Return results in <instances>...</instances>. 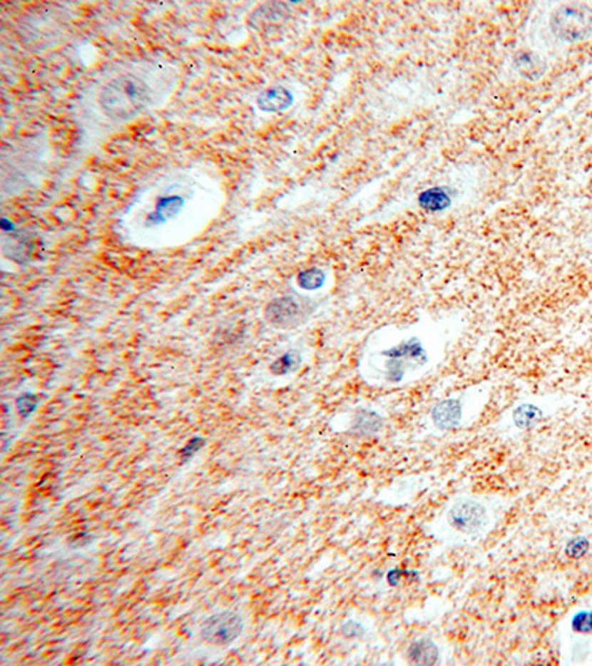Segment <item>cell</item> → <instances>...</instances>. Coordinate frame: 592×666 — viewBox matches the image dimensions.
I'll return each instance as SVG.
<instances>
[{
	"mask_svg": "<svg viewBox=\"0 0 592 666\" xmlns=\"http://www.w3.org/2000/svg\"><path fill=\"white\" fill-rule=\"evenodd\" d=\"M223 200L221 180L212 168H173L157 175L135 194L118 225L122 236L133 246H180L210 224Z\"/></svg>",
	"mask_w": 592,
	"mask_h": 666,
	"instance_id": "obj_1",
	"label": "cell"
},
{
	"mask_svg": "<svg viewBox=\"0 0 592 666\" xmlns=\"http://www.w3.org/2000/svg\"><path fill=\"white\" fill-rule=\"evenodd\" d=\"M178 66L165 56L117 63L82 89L73 117L83 145H100L141 117L163 108L180 86Z\"/></svg>",
	"mask_w": 592,
	"mask_h": 666,
	"instance_id": "obj_2",
	"label": "cell"
},
{
	"mask_svg": "<svg viewBox=\"0 0 592 666\" xmlns=\"http://www.w3.org/2000/svg\"><path fill=\"white\" fill-rule=\"evenodd\" d=\"M437 347L417 330L374 337L362 357L360 370L367 384L400 386L421 378L436 364Z\"/></svg>",
	"mask_w": 592,
	"mask_h": 666,
	"instance_id": "obj_3",
	"label": "cell"
},
{
	"mask_svg": "<svg viewBox=\"0 0 592 666\" xmlns=\"http://www.w3.org/2000/svg\"><path fill=\"white\" fill-rule=\"evenodd\" d=\"M493 524V511L481 499L462 498L453 501L444 511L447 536L455 541H476L484 536Z\"/></svg>",
	"mask_w": 592,
	"mask_h": 666,
	"instance_id": "obj_4",
	"label": "cell"
},
{
	"mask_svg": "<svg viewBox=\"0 0 592 666\" xmlns=\"http://www.w3.org/2000/svg\"><path fill=\"white\" fill-rule=\"evenodd\" d=\"M551 29L563 41H585L592 36V9L583 4L561 5L551 16Z\"/></svg>",
	"mask_w": 592,
	"mask_h": 666,
	"instance_id": "obj_5",
	"label": "cell"
},
{
	"mask_svg": "<svg viewBox=\"0 0 592 666\" xmlns=\"http://www.w3.org/2000/svg\"><path fill=\"white\" fill-rule=\"evenodd\" d=\"M243 618L231 610L215 613L202 625V638L212 645H228L243 632Z\"/></svg>",
	"mask_w": 592,
	"mask_h": 666,
	"instance_id": "obj_6",
	"label": "cell"
},
{
	"mask_svg": "<svg viewBox=\"0 0 592 666\" xmlns=\"http://www.w3.org/2000/svg\"><path fill=\"white\" fill-rule=\"evenodd\" d=\"M464 396L449 399L439 403L432 409L431 419L439 429L450 431L456 429L464 424V409H465Z\"/></svg>",
	"mask_w": 592,
	"mask_h": 666,
	"instance_id": "obj_7",
	"label": "cell"
},
{
	"mask_svg": "<svg viewBox=\"0 0 592 666\" xmlns=\"http://www.w3.org/2000/svg\"><path fill=\"white\" fill-rule=\"evenodd\" d=\"M437 647H436V644H434L431 640H424V641H419V642H414L410 650H409V656H410V660L412 662H417V663H434L437 660L439 657V653H437Z\"/></svg>",
	"mask_w": 592,
	"mask_h": 666,
	"instance_id": "obj_8",
	"label": "cell"
},
{
	"mask_svg": "<svg viewBox=\"0 0 592 666\" xmlns=\"http://www.w3.org/2000/svg\"><path fill=\"white\" fill-rule=\"evenodd\" d=\"M379 426H381V419L378 418V415L369 412V410H362L360 415L355 416L354 428L360 431V433H366L369 436V434H373V431L379 429Z\"/></svg>",
	"mask_w": 592,
	"mask_h": 666,
	"instance_id": "obj_9",
	"label": "cell"
},
{
	"mask_svg": "<svg viewBox=\"0 0 592 666\" xmlns=\"http://www.w3.org/2000/svg\"><path fill=\"white\" fill-rule=\"evenodd\" d=\"M422 206L431 210H440L449 203V195L440 190H428L422 194Z\"/></svg>",
	"mask_w": 592,
	"mask_h": 666,
	"instance_id": "obj_10",
	"label": "cell"
},
{
	"mask_svg": "<svg viewBox=\"0 0 592 666\" xmlns=\"http://www.w3.org/2000/svg\"><path fill=\"white\" fill-rule=\"evenodd\" d=\"M295 367H298V356L293 354V352H287L283 357H280L277 362H275L271 366V370L274 374H289V372L295 370Z\"/></svg>",
	"mask_w": 592,
	"mask_h": 666,
	"instance_id": "obj_11",
	"label": "cell"
},
{
	"mask_svg": "<svg viewBox=\"0 0 592 666\" xmlns=\"http://www.w3.org/2000/svg\"><path fill=\"white\" fill-rule=\"evenodd\" d=\"M36 407V397L31 394H26L21 399L18 400V410L23 415H29L33 412V409Z\"/></svg>",
	"mask_w": 592,
	"mask_h": 666,
	"instance_id": "obj_12",
	"label": "cell"
},
{
	"mask_svg": "<svg viewBox=\"0 0 592 666\" xmlns=\"http://www.w3.org/2000/svg\"><path fill=\"white\" fill-rule=\"evenodd\" d=\"M200 446H203V440H202V439H194V440H191V441L188 443V446L183 450V456H184V458L191 456L193 454L197 452V450H199Z\"/></svg>",
	"mask_w": 592,
	"mask_h": 666,
	"instance_id": "obj_13",
	"label": "cell"
}]
</instances>
